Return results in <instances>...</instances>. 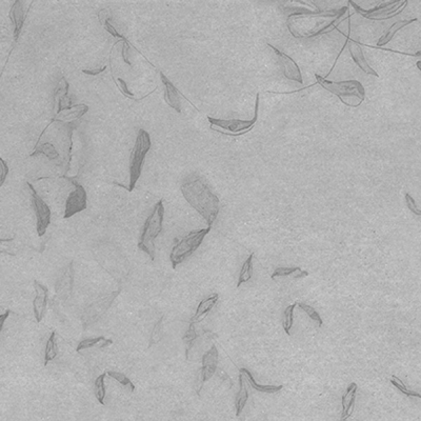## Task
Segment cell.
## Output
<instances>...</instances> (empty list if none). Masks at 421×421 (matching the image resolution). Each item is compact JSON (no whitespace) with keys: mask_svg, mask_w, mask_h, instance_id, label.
Here are the masks:
<instances>
[{"mask_svg":"<svg viewBox=\"0 0 421 421\" xmlns=\"http://www.w3.org/2000/svg\"><path fill=\"white\" fill-rule=\"evenodd\" d=\"M181 192L190 206L196 210L212 227L220 209V200L210 186L196 173L188 175L181 184Z\"/></svg>","mask_w":421,"mask_h":421,"instance_id":"1","label":"cell"},{"mask_svg":"<svg viewBox=\"0 0 421 421\" xmlns=\"http://www.w3.org/2000/svg\"><path fill=\"white\" fill-rule=\"evenodd\" d=\"M295 279H302L304 277H308L309 276V273L306 271H302L300 268H297L296 272L292 275Z\"/></svg>","mask_w":421,"mask_h":421,"instance_id":"39","label":"cell"},{"mask_svg":"<svg viewBox=\"0 0 421 421\" xmlns=\"http://www.w3.org/2000/svg\"><path fill=\"white\" fill-rule=\"evenodd\" d=\"M113 344V341L110 339H106L105 337H96V338H89V339H83L82 341L78 344L77 348H76V352H81L82 350L86 349H90V348H94L95 346L99 345V348H106L108 346H111Z\"/></svg>","mask_w":421,"mask_h":421,"instance_id":"24","label":"cell"},{"mask_svg":"<svg viewBox=\"0 0 421 421\" xmlns=\"http://www.w3.org/2000/svg\"><path fill=\"white\" fill-rule=\"evenodd\" d=\"M161 80L165 87V93H164V100L166 104L174 109L176 112L181 113V104H180V93L177 90V88L171 82L169 79L160 72Z\"/></svg>","mask_w":421,"mask_h":421,"instance_id":"19","label":"cell"},{"mask_svg":"<svg viewBox=\"0 0 421 421\" xmlns=\"http://www.w3.org/2000/svg\"><path fill=\"white\" fill-rule=\"evenodd\" d=\"M194 324H195V323H192V322H191L189 329H188L187 333H186V334H185V336H184V341H185V343L188 345V349H187V352H186V356H188V354H189V352H190L191 348L193 347V345H194L195 340L198 338V335H197V333H196V331H195V326H194Z\"/></svg>","mask_w":421,"mask_h":421,"instance_id":"32","label":"cell"},{"mask_svg":"<svg viewBox=\"0 0 421 421\" xmlns=\"http://www.w3.org/2000/svg\"><path fill=\"white\" fill-rule=\"evenodd\" d=\"M350 5L354 7L356 12L361 14L363 17H366L368 19H373V20H384V19L393 18L394 16L401 13L403 9L407 6V0H404V2L385 3L369 11L362 10L360 7H358L356 4L352 2H350Z\"/></svg>","mask_w":421,"mask_h":421,"instance_id":"8","label":"cell"},{"mask_svg":"<svg viewBox=\"0 0 421 421\" xmlns=\"http://www.w3.org/2000/svg\"><path fill=\"white\" fill-rule=\"evenodd\" d=\"M34 289H35V298L33 300L34 316L37 322H40L44 316L48 305V289L38 280H34Z\"/></svg>","mask_w":421,"mask_h":421,"instance_id":"14","label":"cell"},{"mask_svg":"<svg viewBox=\"0 0 421 421\" xmlns=\"http://www.w3.org/2000/svg\"><path fill=\"white\" fill-rule=\"evenodd\" d=\"M253 257H254V254H251V255H249L246 258V260L244 261V263H243L242 268L240 270V273H239L238 282H237V286H236L237 289L240 288L241 284L247 282L249 279L252 278V276H253V270H254V267H253Z\"/></svg>","mask_w":421,"mask_h":421,"instance_id":"23","label":"cell"},{"mask_svg":"<svg viewBox=\"0 0 421 421\" xmlns=\"http://www.w3.org/2000/svg\"><path fill=\"white\" fill-rule=\"evenodd\" d=\"M239 373H242L245 376L247 382L249 383V385H251L254 390H256L258 392L267 393V394H274V393L280 392L283 389L282 385H271V384H265L264 385V384L257 383V381L253 377L252 373L249 372L247 369L242 368V369L239 370Z\"/></svg>","mask_w":421,"mask_h":421,"instance_id":"21","label":"cell"},{"mask_svg":"<svg viewBox=\"0 0 421 421\" xmlns=\"http://www.w3.org/2000/svg\"><path fill=\"white\" fill-rule=\"evenodd\" d=\"M162 320H163V317H161L160 319L158 320V322L156 323V325L154 326V329L152 331L151 334V339H150V344L149 347L151 348L154 345H157L159 341L161 340V329H162Z\"/></svg>","mask_w":421,"mask_h":421,"instance_id":"33","label":"cell"},{"mask_svg":"<svg viewBox=\"0 0 421 421\" xmlns=\"http://www.w3.org/2000/svg\"><path fill=\"white\" fill-rule=\"evenodd\" d=\"M107 374L109 375V376L111 378L115 379L116 381H118L123 386H126V388H130V390L132 392L135 391V385L133 384V382L124 374L119 373V372H115V371H109V372H107Z\"/></svg>","mask_w":421,"mask_h":421,"instance_id":"30","label":"cell"},{"mask_svg":"<svg viewBox=\"0 0 421 421\" xmlns=\"http://www.w3.org/2000/svg\"><path fill=\"white\" fill-rule=\"evenodd\" d=\"M106 67H107V66H102V67H100V69H98V70H95V71H89V70H82V73H85V74H87V75H91V76H96V75L100 74L101 72H104V71L106 70Z\"/></svg>","mask_w":421,"mask_h":421,"instance_id":"40","label":"cell"},{"mask_svg":"<svg viewBox=\"0 0 421 421\" xmlns=\"http://www.w3.org/2000/svg\"><path fill=\"white\" fill-rule=\"evenodd\" d=\"M211 229V226H208L207 229L191 232L173 246L172 252H171L170 255V260L173 269H176L178 265H180L184 260H186L196 251L201 245L204 237L210 233Z\"/></svg>","mask_w":421,"mask_h":421,"instance_id":"4","label":"cell"},{"mask_svg":"<svg viewBox=\"0 0 421 421\" xmlns=\"http://www.w3.org/2000/svg\"><path fill=\"white\" fill-rule=\"evenodd\" d=\"M152 146V141L150 134L145 130L140 129L137 134L134 147L132 150L130 158V188L129 191L132 192L137 184V181L141 175V170L143 165L144 158L150 151Z\"/></svg>","mask_w":421,"mask_h":421,"instance_id":"3","label":"cell"},{"mask_svg":"<svg viewBox=\"0 0 421 421\" xmlns=\"http://www.w3.org/2000/svg\"><path fill=\"white\" fill-rule=\"evenodd\" d=\"M74 286V267L73 263H71L65 267V270L61 277L58 279L56 283V293L57 296L62 300H67L72 295Z\"/></svg>","mask_w":421,"mask_h":421,"instance_id":"13","label":"cell"},{"mask_svg":"<svg viewBox=\"0 0 421 421\" xmlns=\"http://www.w3.org/2000/svg\"><path fill=\"white\" fill-rule=\"evenodd\" d=\"M28 186L32 193V203L36 213L37 234L39 237H42L45 234V232H47L48 226L51 222V209L49 208L48 204L44 202V200L37 194L36 190L34 189V187L30 183H28Z\"/></svg>","mask_w":421,"mask_h":421,"instance_id":"10","label":"cell"},{"mask_svg":"<svg viewBox=\"0 0 421 421\" xmlns=\"http://www.w3.org/2000/svg\"><path fill=\"white\" fill-rule=\"evenodd\" d=\"M405 202H406V206H407L409 211L421 217V210L417 207V204H416L414 198L411 195H409L408 193H406V194H405Z\"/></svg>","mask_w":421,"mask_h":421,"instance_id":"35","label":"cell"},{"mask_svg":"<svg viewBox=\"0 0 421 421\" xmlns=\"http://www.w3.org/2000/svg\"><path fill=\"white\" fill-rule=\"evenodd\" d=\"M119 294H120V290L114 291L112 293L102 296V297H100L93 303H91L83 311V314L81 317L82 327L86 329L90 325L96 323L100 318L108 312V310L113 304L114 300L118 297Z\"/></svg>","mask_w":421,"mask_h":421,"instance_id":"7","label":"cell"},{"mask_svg":"<svg viewBox=\"0 0 421 421\" xmlns=\"http://www.w3.org/2000/svg\"><path fill=\"white\" fill-rule=\"evenodd\" d=\"M414 56H421V51H420V52H418V53H416Z\"/></svg>","mask_w":421,"mask_h":421,"instance_id":"43","label":"cell"},{"mask_svg":"<svg viewBox=\"0 0 421 421\" xmlns=\"http://www.w3.org/2000/svg\"><path fill=\"white\" fill-rule=\"evenodd\" d=\"M349 50H350V54L352 56L353 60H354V62L360 67L361 71H363L369 75H373L375 77H379V75L373 70V67H371V65L366 60L365 55H363V53H362V49L356 41L350 40Z\"/></svg>","mask_w":421,"mask_h":421,"instance_id":"16","label":"cell"},{"mask_svg":"<svg viewBox=\"0 0 421 421\" xmlns=\"http://www.w3.org/2000/svg\"><path fill=\"white\" fill-rule=\"evenodd\" d=\"M248 399V390H247V380L242 373L239 374V391L236 396L235 406H236V416H240L243 408Z\"/></svg>","mask_w":421,"mask_h":421,"instance_id":"20","label":"cell"},{"mask_svg":"<svg viewBox=\"0 0 421 421\" xmlns=\"http://www.w3.org/2000/svg\"><path fill=\"white\" fill-rule=\"evenodd\" d=\"M105 29L111 34L112 36H114L115 38H118V39H121L123 42H127V43H129L128 42V40L124 38L122 35H120V34H118L117 33V31L115 30V28H114L112 25H111V22H110V19H107L106 21H105Z\"/></svg>","mask_w":421,"mask_h":421,"instance_id":"36","label":"cell"},{"mask_svg":"<svg viewBox=\"0 0 421 421\" xmlns=\"http://www.w3.org/2000/svg\"><path fill=\"white\" fill-rule=\"evenodd\" d=\"M0 163H2V169H3V174H2V180H0V186H3L5 184L6 177H7L8 173H9V166L7 165V163H6V161L4 160V159H0Z\"/></svg>","mask_w":421,"mask_h":421,"instance_id":"38","label":"cell"},{"mask_svg":"<svg viewBox=\"0 0 421 421\" xmlns=\"http://www.w3.org/2000/svg\"><path fill=\"white\" fill-rule=\"evenodd\" d=\"M218 299H219V295L217 293H214L208 296L207 298H204L202 301H200L194 316L191 318V322L192 323L201 322L204 318L208 316V314L213 310L215 304L217 303Z\"/></svg>","mask_w":421,"mask_h":421,"instance_id":"17","label":"cell"},{"mask_svg":"<svg viewBox=\"0 0 421 421\" xmlns=\"http://www.w3.org/2000/svg\"><path fill=\"white\" fill-rule=\"evenodd\" d=\"M297 305L299 306V308L302 311L305 312V314L308 315L312 320H314L315 322H317L318 325H319V326H322V323H323L322 322V318L320 317V315L318 314V312L314 308H312L311 305H308V304H305V303H297Z\"/></svg>","mask_w":421,"mask_h":421,"instance_id":"31","label":"cell"},{"mask_svg":"<svg viewBox=\"0 0 421 421\" xmlns=\"http://www.w3.org/2000/svg\"><path fill=\"white\" fill-rule=\"evenodd\" d=\"M107 372L102 373L101 375L97 377L94 383V389H95V396L97 400L101 405H105V397H106V384H105V378L107 376Z\"/></svg>","mask_w":421,"mask_h":421,"instance_id":"26","label":"cell"},{"mask_svg":"<svg viewBox=\"0 0 421 421\" xmlns=\"http://www.w3.org/2000/svg\"><path fill=\"white\" fill-rule=\"evenodd\" d=\"M72 183L75 186V190L70 193L69 197L66 199L63 216L64 219L71 218L75 214L80 213L87 209V192L85 188L75 180H73Z\"/></svg>","mask_w":421,"mask_h":421,"instance_id":"11","label":"cell"},{"mask_svg":"<svg viewBox=\"0 0 421 421\" xmlns=\"http://www.w3.org/2000/svg\"><path fill=\"white\" fill-rule=\"evenodd\" d=\"M259 97L260 94L257 93L255 101V116L252 120H240V119H219L208 117L209 122L212 124V128L218 127L219 129H215L222 134L239 136L251 131L258 119V110H259Z\"/></svg>","mask_w":421,"mask_h":421,"instance_id":"5","label":"cell"},{"mask_svg":"<svg viewBox=\"0 0 421 421\" xmlns=\"http://www.w3.org/2000/svg\"><path fill=\"white\" fill-rule=\"evenodd\" d=\"M391 383L395 386L396 389L399 390L402 394L406 395L407 397H417V398H419V399H421V395L419 393H417L415 391H412V390H408L405 386V384L403 383V381L398 378L397 376H392Z\"/></svg>","mask_w":421,"mask_h":421,"instance_id":"29","label":"cell"},{"mask_svg":"<svg viewBox=\"0 0 421 421\" xmlns=\"http://www.w3.org/2000/svg\"><path fill=\"white\" fill-rule=\"evenodd\" d=\"M55 331H53L48 339L47 346H45L44 352V366H47L49 362L54 360L57 356V347H56V339H55Z\"/></svg>","mask_w":421,"mask_h":421,"instance_id":"25","label":"cell"},{"mask_svg":"<svg viewBox=\"0 0 421 421\" xmlns=\"http://www.w3.org/2000/svg\"><path fill=\"white\" fill-rule=\"evenodd\" d=\"M12 313V311H7L5 314H3L2 316H0V331H3L4 329V325H5V321H6V319L7 318L10 316V314Z\"/></svg>","mask_w":421,"mask_h":421,"instance_id":"41","label":"cell"},{"mask_svg":"<svg viewBox=\"0 0 421 421\" xmlns=\"http://www.w3.org/2000/svg\"><path fill=\"white\" fill-rule=\"evenodd\" d=\"M358 386L355 382H352L341 398V404H343V414H341V421H347L348 418L354 412L356 393Z\"/></svg>","mask_w":421,"mask_h":421,"instance_id":"15","label":"cell"},{"mask_svg":"<svg viewBox=\"0 0 421 421\" xmlns=\"http://www.w3.org/2000/svg\"><path fill=\"white\" fill-rule=\"evenodd\" d=\"M297 305V303H294L291 305H288L286 310L283 312V317H282V326L284 332L287 334L290 335V331L293 326L294 323V310H295V306Z\"/></svg>","mask_w":421,"mask_h":421,"instance_id":"28","label":"cell"},{"mask_svg":"<svg viewBox=\"0 0 421 421\" xmlns=\"http://www.w3.org/2000/svg\"><path fill=\"white\" fill-rule=\"evenodd\" d=\"M297 268H278L274 272H273V274L271 275V277H272V279H275L277 277H286V276H289V275H293L294 273L296 272V270H297Z\"/></svg>","mask_w":421,"mask_h":421,"instance_id":"34","label":"cell"},{"mask_svg":"<svg viewBox=\"0 0 421 421\" xmlns=\"http://www.w3.org/2000/svg\"><path fill=\"white\" fill-rule=\"evenodd\" d=\"M219 354L215 346H212L202 356V367L199 370L197 380L195 382V391L197 395H200L203 383L213 377L218 367Z\"/></svg>","mask_w":421,"mask_h":421,"instance_id":"9","label":"cell"},{"mask_svg":"<svg viewBox=\"0 0 421 421\" xmlns=\"http://www.w3.org/2000/svg\"><path fill=\"white\" fill-rule=\"evenodd\" d=\"M163 217V200L160 199L155 204L152 213L146 218L138 242V247L149 255L152 261L155 259V239L161 233Z\"/></svg>","mask_w":421,"mask_h":421,"instance_id":"2","label":"cell"},{"mask_svg":"<svg viewBox=\"0 0 421 421\" xmlns=\"http://www.w3.org/2000/svg\"><path fill=\"white\" fill-rule=\"evenodd\" d=\"M415 21H417V18L396 21L394 25H392V26H391V28L388 30V32H386V33L384 34V35H383V36H382V37L378 40L377 47H378V48H380V47H382V45H385L386 43H389V42L393 39V37L395 36V34H396L398 31L401 30V29H403L404 27H406V26H408V25L413 24V22H415Z\"/></svg>","mask_w":421,"mask_h":421,"instance_id":"22","label":"cell"},{"mask_svg":"<svg viewBox=\"0 0 421 421\" xmlns=\"http://www.w3.org/2000/svg\"><path fill=\"white\" fill-rule=\"evenodd\" d=\"M416 66L418 67L419 71L421 72V60H419V61H417V62H416Z\"/></svg>","mask_w":421,"mask_h":421,"instance_id":"42","label":"cell"},{"mask_svg":"<svg viewBox=\"0 0 421 421\" xmlns=\"http://www.w3.org/2000/svg\"><path fill=\"white\" fill-rule=\"evenodd\" d=\"M118 82L120 83V85H119V87H120V90L122 91V93H123L124 95H126L127 97H129V98H131V99H134L135 101L142 100L143 98H145V97H146V96H145V97H141V98H139V99H136V98H135V96H134V95L130 92V91H129V89H128V87H127V82H126V81L122 80L121 78H118ZM147 96H149V95H147Z\"/></svg>","mask_w":421,"mask_h":421,"instance_id":"37","label":"cell"},{"mask_svg":"<svg viewBox=\"0 0 421 421\" xmlns=\"http://www.w3.org/2000/svg\"><path fill=\"white\" fill-rule=\"evenodd\" d=\"M37 154H44L51 160H55V159L59 158V154L57 153L54 145L51 143H42L41 145H36L35 151L31 154V156H35Z\"/></svg>","mask_w":421,"mask_h":421,"instance_id":"27","label":"cell"},{"mask_svg":"<svg viewBox=\"0 0 421 421\" xmlns=\"http://www.w3.org/2000/svg\"><path fill=\"white\" fill-rule=\"evenodd\" d=\"M268 45L273 51H274L275 55L277 56V60L280 64V66L282 67V72H283L284 77L288 78L289 80H293V81H296L298 83H302L303 79H302L301 71H300V67L298 66V64L296 63L289 55L280 52L279 50H277L275 47H273V45L270 44V43H268Z\"/></svg>","mask_w":421,"mask_h":421,"instance_id":"12","label":"cell"},{"mask_svg":"<svg viewBox=\"0 0 421 421\" xmlns=\"http://www.w3.org/2000/svg\"><path fill=\"white\" fill-rule=\"evenodd\" d=\"M9 17L14 26V41L17 42L26 19L24 7H22V3L19 2V0L15 2L12 8H11Z\"/></svg>","mask_w":421,"mask_h":421,"instance_id":"18","label":"cell"},{"mask_svg":"<svg viewBox=\"0 0 421 421\" xmlns=\"http://www.w3.org/2000/svg\"><path fill=\"white\" fill-rule=\"evenodd\" d=\"M318 83L322 88L327 90L328 92L338 96L341 101L346 104L345 97H357L361 101L366 98V90L358 80H345V81H329L316 74Z\"/></svg>","mask_w":421,"mask_h":421,"instance_id":"6","label":"cell"}]
</instances>
